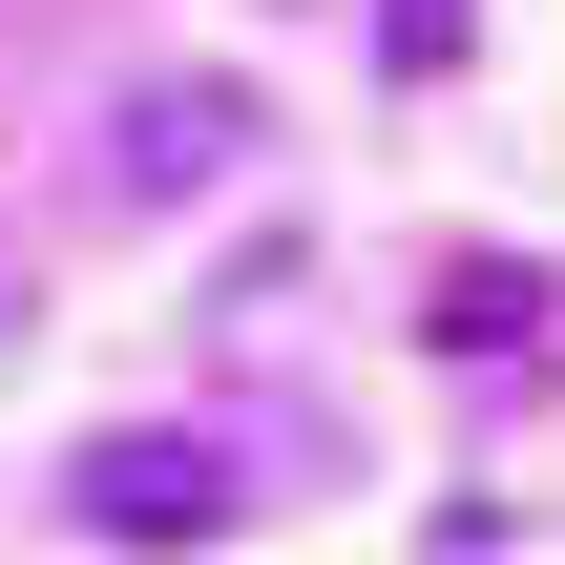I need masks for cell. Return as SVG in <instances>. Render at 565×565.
Instances as JSON below:
<instances>
[{
    "mask_svg": "<svg viewBox=\"0 0 565 565\" xmlns=\"http://www.w3.org/2000/svg\"><path fill=\"white\" fill-rule=\"evenodd\" d=\"M84 524H105V545H210V524H231V461H210V440H105V461H84Z\"/></svg>",
    "mask_w": 565,
    "mask_h": 565,
    "instance_id": "cell-2",
    "label": "cell"
},
{
    "mask_svg": "<svg viewBox=\"0 0 565 565\" xmlns=\"http://www.w3.org/2000/svg\"><path fill=\"white\" fill-rule=\"evenodd\" d=\"M440 356H545V273L524 252H482V273H440V315H419Z\"/></svg>",
    "mask_w": 565,
    "mask_h": 565,
    "instance_id": "cell-3",
    "label": "cell"
},
{
    "mask_svg": "<svg viewBox=\"0 0 565 565\" xmlns=\"http://www.w3.org/2000/svg\"><path fill=\"white\" fill-rule=\"evenodd\" d=\"M231 147H252V105H231L210 63H168V84H126V105H105V168H126L147 210H168V189H210Z\"/></svg>",
    "mask_w": 565,
    "mask_h": 565,
    "instance_id": "cell-1",
    "label": "cell"
},
{
    "mask_svg": "<svg viewBox=\"0 0 565 565\" xmlns=\"http://www.w3.org/2000/svg\"><path fill=\"white\" fill-rule=\"evenodd\" d=\"M461 42H482V0H377V63H398V84H440Z\"/></svg>",
    "mask_w": 565,
    "mask_h": 565,
    "instance_id": "cell-4",
    "label": "cell"
}]
</instances>
